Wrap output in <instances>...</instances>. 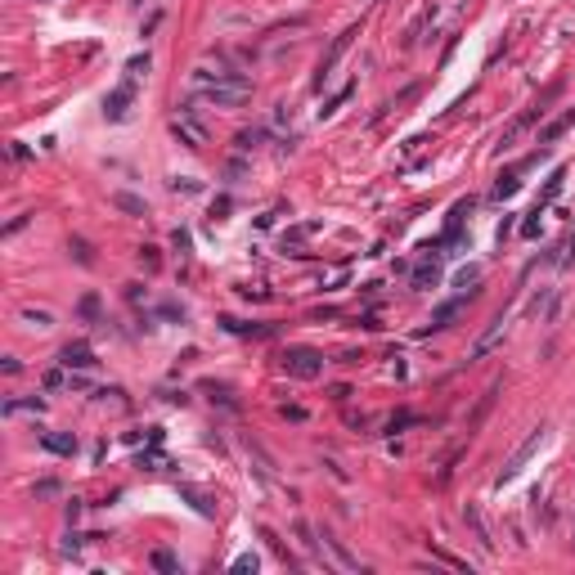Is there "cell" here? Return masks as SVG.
Wrapping results in <instances>:
<instances>
[{
  "label": "cell",
  "instance_id": "cell-1",
  "mask_svg": "<svg viewBox=\"0 0 575 575\" xmlns=\"http://www.w3.org/2000/svg\"><path fill=\"white\" fill-rule=\"evenodd\" d=\"M193 95L216 108H238L252 99V81H243L238 72H225V68H193Z\"/></svg>",
  "mask_w": 575,
  "mask_h": 575
},
{
  "label": "cell",
  "instance_id": "cell-2",
  "mask_svg": "<svg viewBox=\"0 0 575 575\" xmlns=\"http://www.w3.org/2000/svg\"><path fill=\"white\" fill-rule=\"evenodd\" d=\"M284 373L288 377H301V382H310V377L324 373V356L310 346H288L284 351Z\"/></svg>",
  "mask_w": 575,
  "mask_h": 575
},
{
  "label": "cell",
  "instance_id": "cell-3",
  "mask_svg": "<svg viewBox=\"0 0 575 575\" xmlns=\"http://www.w3.org/2000/svg\"><path fill=\"white\" fill-rule=\"evenodd\" d=\"M171 131H176V140L180 144H189V149H202L207 144V131H202V121L189 113V108H180L176 117H171Z\"/></svg>",
  "mask_w": 575,
  "mask_h": 575
},
{
  "label": "cell",
  "instance_id": "cell-4",
  "mask_svg": "<svg viewBox=\"0 0 575 575\" xmlns=\"http://www.w3.org/2000/svg\"><path fill=\"white\" fill-rule=\"evenodd\" d=\"M59 364H63V369H95V351L85 346V341H72V346H63V356H59Z\"/></svg>",
  "mask_w": 575,
  "mask_h": 575
},
{
  "label": "cell",
  "instance_id": "cell-5",
  "mask_svg": "<svg viewBox=\"0 0 575 575\" xmlns=\"http://www.w3.org/2000/svg\"><path fill=\"white\" fill-rule=\"evenodd\" d=\"M540 445H544V427H540V432H531V440H526V445L517 449V454L508 459V468H504V476H499V481H512V476L521 472V463L531 459V454H535V449H540Z\"/></svg>",
  "mask_w": 575,
  "mask_h": 575
},
{
  "label": "cell",
  "instance_id": "cell-6",
  "mask_svg": "<svg viewBox=\"0 0 575 575\" xmlns=\"http://www.w3.org/2000/svg\"><path fill=\"white\" fill-rule=\"evenodd\" d=\"M315 234H320V225H315V220H310V225H297V229H288V234H284V252L301 256V243H305V238H315Z\"/></svg>",
  "mask_w": 575,
  "mask_h": 575
},
{
  "label": "cell",
  "instance_id": "cell-7",
  "mask_svg": "<svg viewBox=\"0 0 575 575\" xmlns=\"http://www.w3.org/2000/svg\"><path fill=\"white\" fill-rule=\"evenodd\" d=\"M126 104H131V85H121V90H113V95H108L104 113L113 117V121H121V117H126Z\"/></svg>",
  "mask_w": 575,
  "mask_h": 575
},
{
  "label": "cell",
  "instance_id": "cell-8",
  "mask_svg": "<svg viewBox=\"0 0 575 575\" xmlns=\"http://www.w3.org/2000/svg\"><path fill=\"white\" fill-rule=\"evenodd\" d=\"M463 521H468V526H472V531H476V540H481L485 548H495V540H490V531H485V521H481V512H476L472 504H468V508H463Z\"/></svg>",
  "mask_w": 575,
  "mask_h": 575
},
{
  "label": "cell",
  "instance_id": "cell-9",
  "mask_svg": "<svg viewBox=\"0 0 575 575\" xmlns=\"http://www.w3.org/2000/svg\"><path fill=\"white\" fill-rule=\"evenodd\" d=\"M23 324H28V328H54V315H50V310H36V305H28V310H23Z\"/></svg>",
  "mask_w": 575,
  "mask_h": 575
},
{
  "label": "cell",
  "instance_id": "cell-10",
  "mask_svg": "<svg viewBox=\"0 0 575 575\" xmlns=\"http://www.w3.org/2000/svg\"><path fill=\"white\" fill-rule=\"evenodd\" d=\"M113 202L121 207V212H131V216H149V207H144L135 193H113Z\"/></svg>",
  "mask_w": 575,
  "mask_h": 575
},
{
  "label": "cell",
  "instance_id": "cell-11",
  "mask_svg": "<svg viewBox=\"0 0 575 575\" xmlns=\"http://www.w3.org/2000/svg\"><path fill=\"white\" fill-rule=\"evenodd\" d=\"M324 544H328V548H333V557H337V567H346V571H360V562H356V557H351V553H346V548H341V540H328V535H324Z\"/></svg>",
  "mask_w": 575,
  "mask_h": 575
},
{
  "label": "cell",
  "instance_id": "cell-12",
  "mask_svg": "<svg viewBox=\"0 0 575 575\" xmlns=\"http://www.w3.org/2000/svg\"><path fill=\"white\" fill-rule=\"evenodd\" d=\"M459 305H463V297H459V301H445V305H440V310L432 315V328H445V324L459 315Z\"/></svg>",
  "mask_w": 575,
  "mask_h": 575
},
{
  "label": "cell",
  "instance_id": "cell-13",
  "mask_svg": "<svg viewBox=\"0 0 575 575\" xmlns=\"http://www.w3.org/2000/svg\"><path fill=\"white\" fill-rule=\"evenodd\" d=\"M45 400H5V413H41Z\"/></svg>",
  "mask_w": 575,
  "mask_h": 575
},
{
  "label": "cell",
  "instance_id": "cell-14",
  "mask_svg": "<svg viewBox=\"0 0 575 575\" xmlns=\"http://www.w3.org/2000/svg\"><path fill=\"white\" fill-rule=\"evenodd\" d=\"M45 449H54V454H72V449H77V436H45Z\"/></svg>",
  "mask_w": 575,
  "mask_h": 575
},
{
  "label": "cell",
  "instance_id": "cell-15",
  "mask_svg": "<svg viewBox=\"0 0 575 575\" xmlns=\"http://www.w3.org/2000/svg\"><path fill=\"white\" fill-rule=\"evenodd\" d=\"M346 274H351V270H346V265H337V270H324V274H320V288H333V284H346Z\"/></svg>",
  "mask_w": 575,
  "mask_h": 575
},
{
  "label": "cell",
  "instance_id": "cell-16",
  "mask_svg": "<svg viewBox=\"0 0 575 575\" xmlns=\"http://www.w3.org/2000/svg\"><path fill=\"white\" fill-rule=\"evenodd\" d=\"M153 567H157V571H180V562L171 557L167 548H157V553H153Z\"/></svg>",
  "mask_w": 575,
  "mask_h": 575
},
{
  "label": "cell",
  "instance_id": "cell-17",
  "mask_svg": "<svg viewBox=\"0 0 575 575\" xmlns=\"http://www.w3.org/2000/svg\"><path fill=\"white\" fill-rule=\"evenodd\" d=\"M512 193H517V180H512V176H504V180L495 185V198H512Z\"/></svg>",
  "mask_w": 575,
  "mask_h": 575
},
{
  "label": "cell",
  "instance_id": "cell-18",
  "mask_svg": "<svg viewBox=\"0 0 575 575\" xmlns=\"http://www.w3.org/2000/svg\"><path fill=\"white\" fill-rule=\"evenodd\" d=\"M413 284H418V288H427V284H436V265H432V270H427V265H423V270L413 274Z\"/></svg>",
  "mask_w": 575,
  "mask_h": 575
},
{
  "label": "cell",
  "instance_id": "cell-19",
  "mask_svg": "<svg viewBox=\"0 0 575 575\" xmlns=\"http://www.w3.org/2000/svg\"><path fill=\"white\" fill-rule=\"evenodd\" d=\"M234 571H256V553H243V557H234Z\"/></svg>",
  "mask_w": 575,
  "mask_h": 575
}]
</instances>
